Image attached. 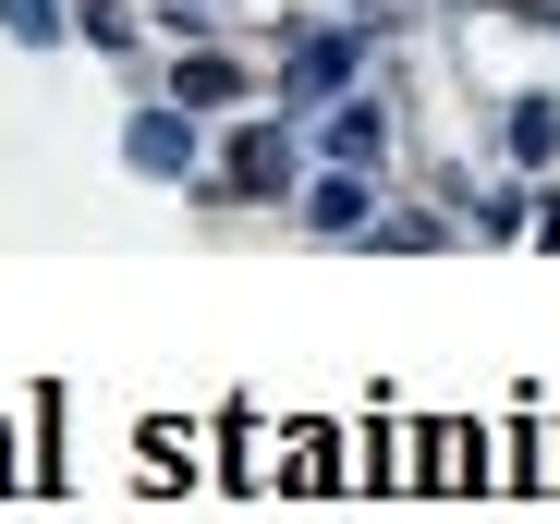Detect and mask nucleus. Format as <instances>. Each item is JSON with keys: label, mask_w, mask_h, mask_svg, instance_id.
<instances>
[{"label": "nucleus", "mask_w": 560, "mask_h": 524, "mask_svg": "<svg viewBox=\"0 0 560 524\" xmlns=\"http://www.w3.org/2000/svg\"><path fill=\"white\" fill-rule=\"evenodd\" d=\"M378 147H390L378 110H341V123H329V159H378Z\"/></svg>", "instance_id": "obj_4"}, {"label": "nucleus", "mask_w": 560, "mask_h": 524, "mask_svg": "<svg viewBox=\"0 0 560 524\" xmlns=\"http://www.w3.org/2000/svg\"><path fill=\"white\" fill-rule=\"evenodd\" d=\"M0 13H13V37H61V13H49V0H0Z\"/></svg>", "instance_id": "obj_7"}, {"label": "nucleus", "mask_w": 560, "mask_h": 524, "mask_svg": "<svg viewBox=\"0 0 560 524\" xmlns=\"http://www.w3.org/2000/svg\"><path fill=\"white\" fill-rule=\"evenodd\" d=\"M135 159L147 171H196V135H183V123H135Z\"/></svg>", "instance_id": "obj_3"}, {"label": "nucleus", "mask_w": 560, "mask_h": 524, "mask_svg": "<svg viewBox=\"0 0 560 524\" xmlns=\"http://www.w3.org/2000/svg\"><path fill=\"white\" fill-rule=\"evenodd\" d=\"M280 184H293V147H280V135H244V147H232V196H280Z\"/></svg>", "instance_id": "obj_2"}, {"label": "nucleus", "mask_w": 560, "mask_h": 524, "mask_svg": "<svg viewBox=\"0 0 560 524\" xmlns=\"http://www.w3.org/2000/svg\"><path fill=\"white\" fill-rule=\"evenodd\" d=\"M329 85H341V37H317V49H305V73H293V98H329Z\"/></svg>", "instance_id": "obj_6"}, {"label": "nucleus", "mask_w": 560, "mask_h": 524, "mask_svg": "<svg viewBox=\"0 0 560 524\" xmlns=\"http://www.w3.org/2000/svg\"><path fill=\"white\" fill-rule=\"evenodd\" d=\"M232 85H244V73H232L220 49H183V61H171V98H183V110H232Z\"/></svg>", "instance_id": "obj_1"}, {"label": "nucleus", "mask_w": 560, "mask_h": 524, "mask_svg": "<svg viewBox=\"0 0 560 524\" xmlns=\"http://www.w3.org/2000/svg\"><path fill=\"white\" fill-rule=\"evenodd\" d=\"M365 220V171H341V184H317V232H353Z\"/></svg>", "instance_id": "obj_5"}]
</instances>
